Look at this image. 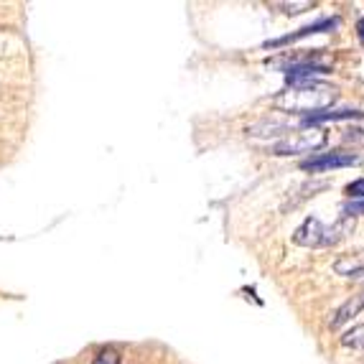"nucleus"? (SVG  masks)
Returning <instances> with one entry per match:
<instances>
[{"label":"nucleus","instance_id":"nucleus-1","mask_svg":"<svg viewBox=\"0 0 364 364\" xmlns=\"http://www.w3.org/2000/svg\"><path fill=\"white\" fill-rule=\"evenodd\" d=\"M275 107L286 109V112H318L336 102V90L323 85V82H298L291 85L286 92H280L273 100Z\"/></svg>","mask_w":364,"mask_h":364},{"label":"nucleus","instance_id":"nucleus-2","mask_svg":"<svg viewBox=\"0 0 364 364\" xmlns=\"http://www.w3.org/2000/svg\"><path fill=\"white\" fill-rule=\"evenodd\" d=\"M349 230H352V222H349V217L339 219L334 227H323L318 219L311 217L296 230V235H293V242L301 245V247H328V245L339 242L341 237H344Z\"/></svg>","mask_w":364,"mask_h":364},{"label":"nucleus","instance_id":"nucleus-3","mask_svg":"<svg viewBox=\"0 0 364 364\" xmlns=\"http://www.w3.org/2000/svg\"><path fill=\"white\" fill-rule=\"evenodd\" d=\"M323 143H326V133L323 130H301V133H293L291 138L278 140L273 146V156H301V153L318 151Z\"/></svg>","mask_w":364,"mask_h":364},{"label":"nucleus","instance_id":"nucleus-4","mask_svg":"<svg viewBox=\"0 0 364 364\" xmlns=\"http://www.w3.org/2000/svg\"><path fill=\"white\" fill-rule=\"evenodd\" d=\"M359 164V156L357 153H346V151H336V153H326V156H316L309 158L301 164L304 171H328V168H349V166H357Z\"/></svg>","mask_w":364,"mask_h":364},{"label":"nucleus","instance_id":"nucleus-5","mask_svg":"<svg viewBox=\"0 0 364 364\" xmlns=\"http://www.w3.org/2000/svg\"><path fill=\"white\" fill-rule=\"evenodd\" d=\"M336 26H339V18H323V21H318V23L301 28L298 33H288V36H283V38L267 41L265 46H267V49H278V46H286V43H293V41H298V38H306V36H314V33H326V31H334Z\"/></svg>","mask_w":364,"mask_h":364},{"label":"nucleus","instance_id":"nucleus-6","mask_svg":"<svg viewBox=\"0 0 364 364\" xmlns=\"http://www.w3.org/2000/svg\"><path fill=\"white\" fill-rule=\"evenodd\" d=\"M352 117H364V112L359 109H339V112H316V115L306 117V125H318V122H334V120H352Z\"/></svg>","mask_w":364,"mask_h":364},{"label":"nucleus","instance_id":"nucleus-7","mask_svg":"<svg viewBox=\"0 0 364 364\" xmlns=\"http://www.w3.org/2000/svg\"><path fill=\"white\" fill-rule=\"evenodd\" d=\"M362 309H364V298L362 296H354L352 301H346V304L334 314V318H331V326H334V328L341 326V323L349 321V318H352V316H357Z\"/></svg>","mask_w":364,"mask_h":364},{"label":"nucleus","instance_id":"nucleus-8","mask_svg":"<svg viewBox=\"0 0 364 364\" xmlns=\"http://www.w3.org/2000/svg\"><path fill=\"white\" fill-rule=\"evenodd\" d=\"M336 273L344 278H364V260L352 257V260H339L336 262Z\"/></svg>","mask_w":364,"mask_h":364},{"label":"nucleus","instance_id":"nucleus-9","mask_svg":"<svg viewBox=\"0 0 364 364\" xmlns=\"http://www.w3.org/2000/svg\"><path fill=\"white\" fill-rule=\"evenodd\" d=\"M286 130V125L283 122H257V125H252V128H247L250 135H257V138H267V135H278Z\"/></svg>","mask_w":364,"mask_h":364},{"label":"nucleus","instance_id":"nucleus-10","mask_svg":"<svg viewBox=\"0 0 364 364\" xmlns=\"http://www.w3.org/2000/svg\"><path fill=\"white\" fill-rule=\"evenodd\" d=\"M341 344L344 346H352V349H364V323L359 326L349 328L344 336H341Z\"/></svg>","mask_w":364,"mask_h":364},{"label":"nucleus","instance_id":"nucleus-11","mask_svg":"<svg viewBox=\"0 0 364 364\" xmlns=\"http://www.w3.org/2000/svg\"><path fill=\"white\" fill-rule=\"evenodd\" d=\"M92 364H120V357H117L115 349H102V352L95 357Z\"/></svg>","mask_w":364,"mask_h":364},{"label":"nucleus","instance_id":"nucleus-12","mask_svg":"<svg viewBox=\"0 0 364 364\" xmlns=\"http://www.w3.org/2000/svg\"><path fill=\"white\" fill-rule=\"evenodd\" d=\"M346 196H352V199H362L364 201V178L359 181H352L346 186Z\"/></svg>","mask_w":364,"mask_h":364},{"label":"nucleus","instance_id":"nucleus-13","mask_svg":"<svg viewBox=\"0 0 364 364\" xmlns=\"http://www.w3.org/2000/svg\"><path fill=\"white\" fill-rule=\"evenodd\" d=\"M278 8H286V13H304L306 8H311L309 0H304V3H278Z\"/></svg>","mask_w":364,"mask_h":364},{"label":"nucleus","instance_id":"nucleus-14","mask_svg":"<svg viewBox=\"0 0 364 364\" xmlns=\"http://www.w3.org/2000/svg\"><path fill=\"white\" fill-rule=\"evenodd\" d=\"M357 33H359V41L364 43V18L359 21V26H357Z\"/></svg>","mask_w":364,"mask_h":364},{"label":"nucleus","instance_id":"nucleus-15","mask_svg":"<svg viewBox=\"0 0 364 364\" xmlns=\"http://www.w3.org/2000/svg\"><path fill=\"white\" fill-rule=\"evenodd\" d=\"M362 298H364V293H362Z\"/></svg>","mask_w":364,"mask_h":364}]
</instances>
